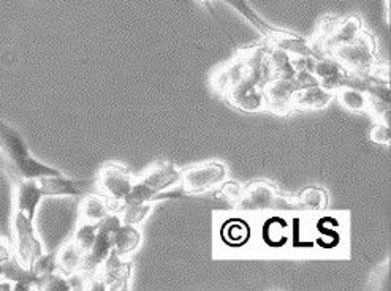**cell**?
<instances>
[{"instance_id":"6da1fadb","label":"cell","mask_w":391,"mask_h":291,"mask_svg":"<svg viewBox=\"0 0 391 291\" xmlns=\"http://www.w3.org/2000/svg\"><path fill=\"white\" fill-rule=\"evenodd\" d=\"M179 182H181L179 168L168 162L157 163V165L149 168L140 179L135 180L134 187H131L130 194L127 195V198H125L122 205L154 201L155 198H157V195L163 194L165 190L175 187V185H177Z\"/></svg>"},{"instance_id":"7a4b0ae2","label":"cell","mask_w":391,"mask_h":291,"mask_svg":"<svg viewBox=\"0 0 391 291\" xmlns=\"http://www.w3.org/2000/svg\"><path fill=\"white\" fill-rule=\"evenodd\" d=\"M237 206L244 212L257 214L268 211H300L296 200L284 196L278 187L264 180H255L243 187Z\"/></svg>"},{"instance_id":"3957f363","label":"cell","mask_w":391,"mask_h":291,"mask_svg":"<svg viewBox=\"0 0 391 291\" xmlns=\"http://www.w3.org/2000/svg\"><path fill=\"white\" fill-rule=\"evenodd\" d=\"M328 56L336 59L347 72L363 74L374 72L377 67L376 40L366 31H361L352 43L337 46Z\"/></svg>"},{"instance_id":"277c9868","label":"cell","mask_w":391,"mask_h":291,"mask_svg":"<svg viewBox=\"0 0 391 291\" xmlns=\"http://www.w3.org/2000/svg\"><path fill=\"white\" fill-rule=\"evenodd\" d=\"M228 170L221 162H205L181 171V185L184 194L198 195L214 190L227 182Z\"/></svg>"},{"instance_id":"5b68a950","label":"cell","mask_w":391,"mask_h":291,"mask_svg":"<svg viewBox=\"0 0 391 291\" xmlns=\"http://www.w3.org/2000/svg\"><path fill=\"white\" fill-rule=\"evenodd\" d=\"M95 180L97 189L108 198L111 206L122 205L135 182L134 176L124 166L116 165V163H109V165L103 166Z\"/></svg>"},{"instance_id":"8992f818","label":"cell","mask_w":391,"mask_h":291,"mask_svg":"<svg viewBox=\"0 0 391 291\" xmlns=\"http://www.w3.org/2000/svg\"><path fill=\"white\" fill-rule=\"evenodd\" d=\"M13 231L16 239L15 257L24 266L32 267V263L35 261V258L45 252L42 241L37 237L33 220L26 217L24 214L15 211Z\"/></svg>"},{"instance_id":"52a82bcc","label":"cell","mask_w":391,"mask_h":291,"mask_svg":"<svg viewBox=\"0 0 391 291\" xmlns=\"http://www.w3.org/2000/svg\"><path fill=\"white\" fill-rule=\"evenodd\" d=\"M300 84L293 79L271 77L263 84L264 107L278 114L290 113L293 109V97Z\"/></svg>"},{"instance_id":"ba28073f","label":"cell","mask_w":391,"mask_h":291,"mask_svg":"<svg viewBox=\"0 0 391 291\" xmlns=\"http://www.w3.org/2000/svg\"><path fill=\"white\" fill-rule=\"evenodd\" d=\"M45 196H86L92 191H97V180L94 179H72L61 176L43 178L38 180Z\"/></svg>"},{"instance_id":"9c48e42d","label":"cell","mask_w":391,"mask_h":291,"mask_svg":"<svg viewBox=\"0 0 391 291\" xmlns=\"http://www.w3.org/2000/svg\"><path fill=\"white\" fill-rule=\"evenodd\" d=\"M310 73H312V77L319 84L330 91H336L341 86H346L350 79L347 70L336 59H333L331 56L314 57L312 65H310Z\"/></svg>"},{"instance_id":"30bf717a","label":"cell","mask_w":391,"mask_h":291,"mask_svg":"<svg viewBox=\"0 0 391 291\" xmlns=\"http://www.w3.org/2000/svg\"><path fill=\"white\" fill-rule=\"evenodd\" d=\"M0 278L13 283L11 291H31L38 290L40 277L32 271V267L24 266L15 257L0 261Z\"/></svg>"},{"instance_id":"8fae6325","label":"cell","mask_w":391,"mask_h":291,"mask_svg":"<svg viewBox=\"0 0 391 291\" xmlns=\"http://www.w3.org/2000/svg\"><path fill=\"white\" fill-rule=\"evenodd\" d=\"M97 274L106 285V290L120 291L129 290L130 277H131V265L124 261L122 257H119L114 252L108 255V258L103 261L100 269Z\"/></svg>"},{"instance_id":"7c38bea8","label":"cell","mask_w":391,"mask_h":291,"mask_svg":"<svg viewBox=\"0 0 391 291\" xmlns=\"http://www.w3.org/2000/svg\"><path fill=\"white\" fill-rule=\"evenodd\" d=\"M45 198L38 180L19 179L15 191V211L24 214L31 220L35 219L37 209Z\"/></svg>"},{"instance_id":"4fadbf2b","label":"cell","mask_w":391,"mask_h":291,"mask_svg":"<svg viewBox=\"0 0 391 291\" xmlns=\"http://www.w3.org/2000/svg\"><path fill=\"white\" fill-rule=\"evenodd\" d=\"M335 98V91L326 89L319 83L308 84L298 87L293 97V109H301V111H314L328 107Z\"/></svg>"},{"instance_id":"5bb4252c","label":"cell","mask_w":391,"mask_h":291,"mask_svg":"<svg viewBox=\"0 0 391 291\" xmlns=\"http://www.w3.org/2000/svg\"><path fill=\"white\" fill-rule=\"evenodd\" d=\"M0 152L7 159L8 166H13L31 155L29 146L19 132L5 124L3 120H0Z\"/></svg>"},{"instance_id":"9a60e30c","label":"cell","mask_w":391,"mask_h":291,"mask_svg":"<svg viewBox=\"0 0 391 291\" xmlns=\"http://www.w3.org/2000/svg\"><path fill=\"white\" fill-rule=\"evenodd\" d=\"M361 31H363V24H361L360 17L350 16L346 17V19H339L336 29L333 31L330 37L325 40L324 45L319 48V51L321 54L328 56L333 49L337 48V46L352 43L353 40L358 38Z\"/></svg>"},{"instance_id":"2e32d148","label":"cell","mask_w":391,"mask_h":291,"mask_svg":"<svg viewBox=\"0 0 391 291\" xmlns=\"http://www.w3.org/2000/svg\"><path fill=\"white\" fill-rule=\"evenodd\" d=\"M246 73H247V63L244 56H238L212 73L211 84L216 91L222 92V94H227L233 86H237L239 81L244 78Z\"/></svg>"},{"instance_id":"e0dca14e","label":"cell","mask_w":391,"mask_h":291,"mask_svg":"<svg viewBox=\"0 0 391 291\" xmlns=\"http://www.w3.org/2000/svg\"><path fill=\"white\" fill-rule=\"evenodd\" d=\"M109 212H111V203L108 198L99 191H92L83 196L79 205V222L99 225Z\"/></svg>"},{"instance_id":"ac0fdd59","label":"cell","mask_w":391,"mask_h":291,"mask_svg":"<svg viewBox=\"0 0 391 291\" xmlns=\"http://www.w3.org/2000/svg\"><path fill=\"white\" fill-rule=\"evenodd\" d=\"M269 42H271L276 48L289 52L290 56L319 57V52L314 48V45L308 43L304 38L296 37V35H293L290 32L276 31L273 35H269Z\"/></svg>"},{"instance_id":"d6986e66","label":"cell","mask_w":391,"mask_h":291,"mask_svg":"<svg viewBox=\"0 0 391 291\" xmlns=\"http://www.w3.org/2000/svg\"><path fill=\"white\" fill-rule=\"evenodd\" d=\"M339 104L347 111L353 114H369L371 98L366 91L360 89L358 86H341L335 91Z\"/></svg>"},{"instance_id":"ffe728a7","label":"cell","mask_w":391,"mask_h":291,"mask_svg":"<svg viewBox=\"0 0 391 291\" xmlns=\"http://www.w3.org/2000/svg\"><path fill=\"white\" fill-rule=\"evenodd\" d=\"M141 239L140 226L120 223L113 235V252L122 258L129 257L141 246Z\"/></svg>"},{"instance_id":"44dd1931","label":"cell","mask_w":391,"mask_h":291,"mask_svg":"<svg viewBox=\"0 0 391 291\" xmlns=\"http://www.w3.org/2000/svg\"><path fill=\"white\" fill-rule=\"evenodd\" d=\"M10 171L13 173V176L16 179H33V180H40L43 178H51V176H61L62 171L57 170V168H53L46 163L38 162L37 159H33L32 155L26 157L24 160H21L16 165L10 166Z\"/></svg>"},{"instance_id":"7402d4cb","label":"cell","mask_w":391,"mask_h":291,"mask_svg":"<svg viewBox=\"0 0 391 291\" xmlns=\"http://www.w3.org/2000/svg\"><path fill=\"white\" fill-rule=\"evenodd\" d=\"M84 250L78 246L77 242L72 239L67 241L56 253V261H57V269L62 274L70 276L73 272L81 271L83 263H84Z\"/></svg>"},{"instance_id":"603a6c76","label":"cell","mask_w":391,"mask_h":291,"mask_svg":"<svg viewBox=\"0 0 391 291\" xmlns=\"http://www.w3.org/2000/svg\"><path fill=\"white\" fill-rule=\"evenodd\" d=\"M296 205L300 211L321 212L328 206V194L320 187H308L298 195Z\"/></svg>"},{"instance_id":"cb8c5ba5","label":"cell","mask_w":391,"mask_h":291,"mask_svg":"<svg viewBox=\"0 0 391 291\" xmlns=\"http://www.w3.org/2000/svg\"><path fill=\"white\" fill-rule=\"evenodd\" d=\"M151 211H152V201L130 203V205L120 206L119 215H120V220H122V223L140 226L143 222H145L147 215L151 214Z\"/></svg>"},{"instance_id":"d4e9b609","label":"cell","mask_w":391,"mask_h":291,"mask_svg":"<svg viewBox=\"0 0 391 291\" xmlns=\"http://www.w3.org/2000/svg\"><path fill=\"white\" fill-rule=\"evenodd\" d=\"M97 230H99V225L97 223H86V222H79L78 228L74 230L72 241L77 242L79 247L84 250V253L92 247V244L95 241L97 236Z\"/></svg>"},{"instance_id":"484cf974","label":"cell","mask_w":391,"mask_h":291,"mask_svg":"<svg viewBox=\"0 0 391 291\" xmlns=\"http://www.w3.org/2000/svg\"><path fill=\"white\" fill-rule=\"evenodd\" d=\"M38 290L45 291H72L70 283L65 274H62L61 271H54L51 274L40 277V285Z\"/></svg>"},{"instance_id":"4316f807","label":"cell","mask_w":391,"mask_h":291,"mask_svg":"<svg viewBox=\"0 0 391 291\" xmlns=\"http://www.w3.org/2000/svg\"><path fill=\"white\" fill-rule=\"evenodd\" d=\"M32 271L35 272L38 277H45L51 274V272L59 271L57 269V261H56V255L53 253H42L40 257L35 258V261L32 263Z\"/></svg>"},{"instance_id":"83f0119b","label":"cell","mask_w":391,"mask_h":291,"mask_svg":"<svg viewBox=\"0 0 391 291\" xmlns=\"http://www.w3.org/2000/svg\"><path fill=\"white\" fill-rule=\"evenodd\" d=\"M369 138H371V141H372V143H376V144L390 146V143H391L390 125H387V124H381V122H377V124L374 125L372 129H371Z\"/></svg>"},{"instance_id":"f1b7e54d","label":"cell","mask_w":391,"mask_h":291,"mask_svg":"<svg viewBox=\"0 0 391 291\" xmlns=\"http://www.w3.org/2000/svg\"><path fill=\"white\" fill-rule=\"evenodd\" d=\"M222 185H223V196L237 205L241 196V191H243V187H241L238 182H228V184L223 182Z\"/></svg>"},{"instance_id":"f546056e","label":"cell","mask_w":391,"mask_h":291,"mask_svg":"<svg viewBox=\"0 0 391 291\" xmlns=\"http://www.w3.org/2000/svg\"><path fill=\"white\" fill-rule=\"evenodd\" d=\"M10 257H13V253H11V249H10V246L7 244V241L0 237V261L7 260Z\"/></svg>"},{"instance_id":"4dcf8cb0","label":"cell","mask_w":391,"mask_h":291,"mask_svg":"<svg viewBox=\"0 0 391 291\" xmlns=\"http://www.w3.org/2000/svg\"><path fill=\"white\" fill-rule=\"evenodd\" d=\"M13 290V283L8 282V281H0V291H11Z\"/></svg>"},{"instance_id":"1f68e13d","label":"cell","mask_w":391,"mask_h":291,"mask_svg":"<svg viewBox=\"0 0 391 291\" xmlns=\"http://www.w3.org/2000/svg\"><path fill=\"white\" fill-rule=\"evenodd\" d=\"M385 21L390 24V0H385Z\"/></svg>"}]
</instances>
